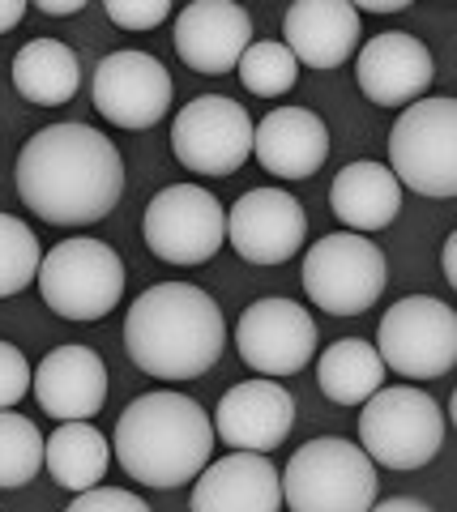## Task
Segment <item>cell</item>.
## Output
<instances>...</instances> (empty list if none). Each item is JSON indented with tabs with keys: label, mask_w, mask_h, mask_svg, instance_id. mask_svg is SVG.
I'll list each match as a JSON object with an SVG mask.
<instances>
[{
	"label": "cell",
	"mask_w": 457,
	"mask_h": 512,
	"mask_svg": "<svg viewBox=\"0 0 457 512\" xmlns=\"http://www.w3.org/2000/svg\"><path fill=\"white\" fill-rule=\"evenodd\" d=\"M18 197L47 227L103 222L124 197V158L90 124H47L18 154Z\"/></svg>",
	"instance_id": "1"
},
{
	"label": "cell",
	"mask_w": 457,
	"mask_h": 512,
	"mask_svg": "<svg viewBox=\"0 0 457 512\" xmlns=\"http://www.w3.org/2000/svg\"><path fill=\"white\" fill-rule=\"evenodd\" d=\"M223 308L193 282H159L124 316V350L154 380H197L223 355Z\"/></svg>",
	"instance_id": "2"
},
{
	"label": "cell",
	"mask_w": 457,
	"mask_h": 512,
	"mask_svg": "<svg viewBox=\"0 0 457 512\" xmlns=\"http://www.w3.org/2000/svg\"><path fill=\"white\" fill-rule=\"evenodd\" d=\"M112 453L141 487H184L206 470L214 453V423L184 393H141L120 414Z\"/></svg>",
	"instance_id": "3"
},
{
	"label": "cell",
	"mask_w": 457,
	"mask_h": 512,
	"mask_svg": "<svg viewBox=\"0 0 457 512\" xmlns=\"http://www.w3.org/2000/svg\"><path fill=\"white\" fill-rule=\"evenodd\" d=\"M376 495V461L338 436L299 444L282 470V504L295 512H368Z\"/></svg>",
	"instance_id": "4"
},
{
	"label": "cell",
	"mask_w": 457,
	"mask_h": 512,
	"mask_svg": "<svg viewBox=\"0 0 457 512\" xmlns=\"http://www.w3.org/2000/svg\"><path fill=\"white\" fill-rule=\"evenodd\" d=\"M389 171L419 197H457V103L419 99L389 128Z\"/></svg>",
	"instance_id": "5"
},
{
	"label": "cell",
	"mask_w": 457,
	"mask_h": 512,
	"mask_svg": "<svg viewBox=\"0 0 457 512\" xmlns=\"http://www.w3.org/2000/svg\"><path fill=\"white\" fill-rule=\"evenodd\" d=\"M39 295L56 316L77 325L103 320L124 295V261L103 239L73 235L39 261Z\"/></svg>",
	"instance_id": "6"
},
{
	"label": "cell",
	"mask_w": 457,
	"mask_h": 512,
	"mask_svg": "<svg viewBox=\"0 0 457 512\" xmlns=\"http://www.w3.org/2000/svg\"><path fill=\"white\" fill-rule=\"evenodd\" d=\"M359 440L376 466L389 470H419L440 453L445 440V414L428 393L398 384V389H376L359 406Z\"/></svg>",
	"instance_id": "7"
},
{
	"label": "cell",
	"mask_w": 457,
	"mask_h": 512,
	"mask_svg": "<svg viewBox=\"0 0 457 512\" xmlns=\"http://www.w3.org/2000/svg\"><path fill=\"white\" fill-rule=\"evenodd\" d=\"M385 252L359 231L321 235L304 256V291L329 316H364L385 291Z\"/></svg>",
	"instance_id": "8"
},
{
	"label": "cell",
	"mask_w": 457,
	"mask_h": 512,
	"mask_svg": "<svg viewBox=\"0 0 457 512\" xmlns=\"http://www.w3.org/2000/svg\"><path fill=\"white\" fill-rule=\"evenodd\" d=\"M376 355L406 380H436L457 363V312L445 299L406 295L376 329Z\"/></svg>",
	"instance_id": "9"
},
{
	"label": "cell",
	"mask_w": 457,
	"mask_h": 512,
	"mask_svg": "<svg viewBox=\"0 0 457 512\" xmlns=\"http://www.w3.org/2000/svg\"><path fill=\"white\" fill-rule=\"evenodd\" d=\"M146 248L167 265H206L227 244V210L197 184H171L146 205Z\"/></svg>",
	"instance_id": "10"
},
{
	"label": "cell",
	"mask_w": 457,
	"mask_h": 512,
	"mask_svg": "<svg viewBox=\"0 0 457 512\" xmlns=\"http://www.w3.org/2000/svg\"><path fill=\"white\" fill-rule=\"evenodd\" d=\"M171 154L193 175H235L252 158V116L227 94H201L171 124Z\"/></svg>",
	"instance_id": "11"
},
{
	"label": "cell",
	"mask_w": 457,
	"mask_h": 512,
	"mask_svg": "<svg viewBox=\"0 0 457 512\" xmlns=\"http://www.w3.org/2000/svg\"><path fill=\"white\" fill-rule=\"evenodd\" d=\"M235 350L257 376H295L317 355V320L295 299H257L235 325Z\"/></svg>",
	"instance_id": "12"
},
{
	"label": "cell",
	"mask_w": 457,
	"mask_h": 512,
	"mask_svg": "<svg viewBox=\"0 0 457 512\" xmlns=\"http://www.w3.org/2000/svg\"><path fill=\"white\" fill-rule=\"evenodd\" d=\"M171 94V73L150 52H112L94 69L90 103L116 128H154L171 111Z\"/></svg>",
	"instance_id": "13"
},
{
	"label": "cell",
	"mask_w": 457,
	"mask_h": 512,
	"mask_svg": "<svg viewBox=\"0 0 457 512\" xmlns=\"http://www.w3.org/2000/svg\"><path fill=\"white\" fill-rule=\"evenodd\" d=\"M308 235V218L291 192L282 188H252L227 214L231 248L252 265H282L299 256Z\"/></svg>",
	"instance_id": "14"
},
{
	"label": "cell",
	"mask_w": 457,
	"mask_h": 512,
	"mask_svg": "<svg viewBox=\"0 0 457 512\" xmlns=\"http://www.w3.org/2000/svg\"><path fill=\"white\" fill-rule=\"evenodd\" d=\"M436 77V60L428 43L406 35V30H385L359 47L355 82L364 99L376 107H411L428 94Z\"/></svg>",
	"instance_id": "15"
},
{
	"label": "cell",
	"mask_w": 457,
	"mask_h": 512,
	"mask_svg": "<svg viewBox=\"0 0 457 512\" xmlns=\"http://www.w3.org/2000/svg\"><path fill=\"white\" fill-rule=\"evenodd\" d=\"M295 427V402L278 380L257 376L240 380L218 397L214 410V440L248 453H274Z\"/></svg>",
	"instance_id": "16"
},
{
	"label": "cell",
	"mask_w": 457,
	"mask_h": 512,
	"mask_svg": "<svg viewBox=\"0 0 457 512\" xmlns=\"http://www.w3.org/2000/svg\"><path fill=\"white\" fill-rule=\"evenodd\" d=\"M252 43V18L231 0H193L176 18V56L193 73H231Z\"/></svg>",
	"instance_id": "17"
},
{
	"label": "cell",
	"mask_w": 457,
	"mask_h": 512,
	"mask_svg": "<svg viewBox=\"0 0 457 512\" xmlns=\"http://www.w3.org/2000/svg\"><path fill=\"white\" fill-rule=\"evenodd\" d=\"M35 402L47 419H94L107 402V367L90 346H56L35 367Z\"/></svg>",
	"instance_id": "18"
},
{
	"label": "cell",
	"mask_w": 457,
	"mask_h": 512,
	"mask_svg": "<svg viewBox=\"0 0 457 512\" xmlns=\"http://www.w3.org/2000/svg\"><path fill=\"white\" fill-rule=\"evenodd\" d=\"M193 512H278L282 508V478L265 453L235 448L223 461H206L197 487L188 495Z\"/></svg>",
	"instance_id": "19"
},
{
	"label": "cell",
	"mask_w": 457,
	"mask_h": 512,
	"mask_svg": "<svg viewBox=\"0 0 457 512\" xmlns=\"http://www.w3.org/2000/svg\"><path fill=\"white\" fill-rule=\"evenodd\" d=\"M252 154L278 180H308L329 158V128L312 107H274L252 124Z\"/></svg>",
	"instance_id": "20"
},
{
	"label": "cell",
	"mask_w": 457,
	"mask_h": 512,
	"mask_svg": "<svg viewBox=\"0 0 457 512\" xmlns=\"http://www.w3.org/2000/svg\"><path fill=\"white\" fill-rule=\"evenodd\" d=\"M282 47L308 69H338L359 52V13L351 0H295L282 18Z\"/></svg>",
	"instance_id": "21"
},
{
	"label": "cell",
	"mask_w": 457,
	"mask_h": 512,
	"mask_svg": "<svg viewBox=\"0 0 457 512\" xmlns=\"http://www.w3.org/2000/svg\"><path fill=\"white\" fill-rule=\"evenodd\" d=\"M329 210L359 235L381 231L402 214V184L385 163H346L329 184Z\"/></svg>",
	"instance_id": "22"
},
{
	"label": "cell",
	"mask_w": 457,
	"mask_h": 512,
	"mask_svg": "<svg viewBox=\"0 0 457 512\" xmlns=\"http://www.w3.org/2000/svg\"><path fill=\"white\" fill-rule=\"evenodd\" d=\"M13 86L35 107H65L82 86L77 52L60 39H30L13 56Z\"/></svg>",
	"instance_id": "23"
},
{
	"label": "cell",
	"mask_w": 457,
	"mask_h": 512,
	"mask_svg": "<svg viewBox=\"0 0 457 512\" xmlns=\"http://www.w3.org/2000/svg\"><path fill=\"white\" fill-rule=\"evenodd\" d=\"M107 466H112V444L103 440L99 427H90V419H69L43 440V470L52 474L56 487L73 495L103 483Z\"/></svg>",
	"instance_id": "24"
},
{
	"label": "cell",
	"mask_w": 457,
	"mask_h": 512,
	"mask_svg": "<svg viewBox=\"0 0 457 512\" xmlns=\"http://www.w3.org/2000/svg\"><path fill=\"white\" fill-rule=\"evenodd\" d=\"M317 384L334 406H364L368 397L385 384V363L376 346L364 338H342L321 355Z\"/></svg>",
	"instance_id": "25"
},
{
	"label": "cell",
	"mask_w": 457,
	"mask_h": 512,
	"mask_svg": "<svg viewBox=\"0 0 457 512\" xmlns=\"http://www.w3.org/2000/svg\"><path fill=\"white\" fill-rule=\"evenodd\" d=\"M43 470V436L18 410H0V491L26 487Z\"/></svg>",
	"instance_id": "26"
},
{
	"label": "cell",
	"mask_w": 457,
	"mask_h": 512,
	"mask_svg": "<svg viewBox=\"0 0 457 512\" xmlns=\"http://www.w3.org/2000/svg\"><path fill=\"white\" fill-rule=\"evenodd\" d=\"M39 261H43V248L35 231H30V222L0 214V299L22 295L39 274Z\"/></svg>",
	"instance_id": "27"
},
{
	"label": "cell",
	"mask_w": 457,
	"mask_h": 512,
	"mask_svg": "<svg viewBox=\"0 0 457 512\" xmlns=\"http://www.w3.org/2000/svg\"><path fill=\"white\" fill-rule=\"evenodd\" d=\"M240 82L261 94V99H274V94H287L299 82V60L287 52L282 43L274 39H261V43H248V52L240 56Z\"/></svg>",
	"instance_id": "28"
},
{
	"label": "cell",
	"mask_w": 457,
	"mask_h": 512,
	"mask_svg": "<svg viewBox=\"0 0 457 512\" xmlns=\"http://www.w3.org/2000/svg\"><path fill=\"white\" fill-rule=\"evenodd\" d=\"M103 13L120 30H154L171 18V0H103Z\"/></svg>",
	"instance_id": "29"
},
{
	"label": "cell",
	"mask_w": 457,
	"mask_h": 512,
	"mask_svg": "<svg viewBox=\"0 0 457 512\" xmlns=\"http://www.w3.org/2000/svg\"><path fill=\"white\" fill-rule=\"evenodd\" d=\"M30 380H35V372H30L26 355L13 342H0V410L18 406L30 393Z\"/></svg>",
	"instance_id": "30"
},
{
	"label": "cell",
	"mask_w": 457,
	"mask_h": 512,
	"mask_svg": "<svg viewBox=\"0 0 457 512\" xmlns=\"http://www.w3.org/2000/svg\"><path fill=\"white\" fill-rule=\"evenodd\" d=\"M150 504L141 500V495L133 491H124V487H86V491H77L73 500H69V512H146Z\"/></svg>",
	"instance_id": "31"
},
{
	"label": "cell",
	"mask_w": 457,
	"mask_h": 512,
	"mask_svg": "<svg viewBox=\"0 0 457 512\" xmlns=\"http://www.w3.org/2000/svg\"><path fill=\"white\" fill-rule=\"evenodd\" d=\"M26 18V0H0V35Z\"/></svg>",
	"instance_id": "32"
},
{
	"label": "cell",
	"mask_w": 457,
	"mask_h": 512,
	"mask_svg": "<svg viewBox=\"0 0 457 512\" xmlns=\"http://www.w3.org/2000/svg\"><path fill=\"white\" fill-rule=\"evenodd\" d=\"M39 13H52V18H69V13H82L86 0H39Z\"/></svg>",
	"instance_id": "33"
},
{
	"label": "cell",
	"mask_w": 457,
	"mask_h": 512,
	"mask_svg": "<svg viewBox=\"0 0 457 512\" xmlns=\"http://www.w3.org/2000/svg\"><path fill=\"white\" fill-rule=\"evenodd\" d=\"M372 508L376 512H428V504H423V500H406V495H402V500H376Z\"/></svg>",
	"instance_id": "34"
},
{
	"label": "cell",
	"mask_w": 457,
	"mask_h": 512,
	"mask_svg": "<svg viewBox=\"0 0 457 512\" xmlns=\"http://www.w3.org/2000/svg\"><path fill=\"white\" fill-rule=\"evenodd\" d=\"M440 265H445V278H449V286H453V282H457V235H449V239H445Z\"/></svg>",
	"instance_id": "35"
},
{
	"label": "cell",
	"mask_w": 457,
	"mask_h": 512,
	"mask_svg": "<svg viewBox=\"0 0 457 512\" xmlns=\"http://www.w3.org/2000/svg\"><path fill=\"white\" fill-rule=\"evenodd\" d=\"M406 0H364V5H355V13H402Z\"/></svg>",
	"instance_id": "36"
}]
</instances>
